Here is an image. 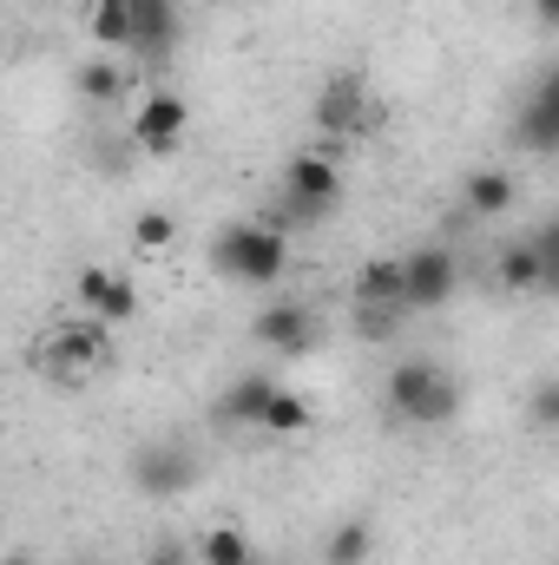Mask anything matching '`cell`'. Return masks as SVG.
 <instances>
[{
    "label": "cell",
    "mask_w": 559,
    "mask_h": 565,
    "mask_svg": "<svg viewBox=\"0 0 559 565\" xmlns=\"http://www.w3.org/2000/svg\"><path fill=\"white\" fill-rule=\"evenodd\" d=\"M211 270L224 282H244V289L277 282L289 270V231L283 224H224L211 244Z\"/></svg>",
    "instance_id": "obj_1"
},
{
    "label": "cell",
    "mask_w": 559,
    "mask_h": 565,
    "mask_svg": "<svg viewBox=\"0 0 559 565\" xmlns=\"http://www.w3.org/2000/svg\"><path fill=\"white\" fill-rule=\"evenodd\" d=\"M389 415L402 427H447L461 415V388L434 355H409L389 369Z\"/></svg>",
    "instance_id": "obj_2"
},
{
    "label": "cell",
    "mask_w": 559,
    "mask_h": 565,
    "mask_svg": "<svg viewBox=\"0 0 559 565\" xmlns=\"http://www.w3.org/2000/svg\"><path fill=\"white\" fill-rule=\"evenodd\" d=\"M336 198H342V164H336L329 151H296V158L283 164V217H289V224L329 217Z\"/></svg>",
    "instance_id": "obj_3"
},
{
    "label": "cell",
    "mask_w": 559,
    "mask_h": 565,
    "mask_svg": "<svg viewBox=\"0 0 559 565\" xmlns=\"http://www.w3.org/2000/svg\"><path fill=\"white\" fill-rule=\"evenodd\" d=\"M198 480H204V454H198L191 440H178V434L145 440L139 454H133V487L151 493V500H178V493H191Z\"/></svg>",
    "instance_id": "obj_4"
},
{
    "label": "cell",
    "mask_w": 559,
    "mask_h": 565,
    "mask_svg": "<svg viewBox=\"0 0 559 565\" xmlns=\"http://www.w3.org/2000/svg\"><path fill=\"white\" fill-rule=\"evenodd\" d=\"M99 362H113V322L80 316V322H60V329H53V342H46V369H53L60 382H80V375L99 369Z\"/></svg>",
    "instance_id": "obj_5"
},
{
    "label": "cell",
    "mask_w": 559,
    "mask_h": 565,
    "mask_svg": "<svg viewBox=\"0 0 559 565\" xmlns=\"http://www.w3.org/2000/svg\"><path fill=\"white\" fill-rule=\"evenodd\" d=\"M369 119H376V99H369V86H362L356 73H336V79L316 93V126H323L329 139H362Z\"/></svg>",
    "instance_id": "obj_6"
},
{
    "label": "cell",
    "mask_w": 559,
    "mask_h": 565,
    "mask_svg": "<svg viewBox=\"0 0 559 565\" xmlns=\"http://www.w3.org/2000/svg\"><path fill=\"white\" fill-rule=\"evenodd\" d=\"M402 264H409V309H441L461 289V264H454L447 244H421Z\"/></svg>",
    "instance_id": "obj_7"
},
{
    "label": "cell",
    "mask_w": 559,
    "mask_h": 565,
    "mask_svg": "<svg viewBox=\"0 0 559 565\" xmlns=\"http://www.w3.org/2000/svg\"><path fill=\"white\" fill-rule=\"evenodd\" d=\"M80 309L99 316V322H113V329H126L139 316V289H133V277H119L106 264H86L80 270Z\"/></svg>",
    "instance_id": "obj_8"
},
{
    "label": "cell",
    "mask_w": 559,
    "mask_h": 565,
    "mask_svg": "<svg viewBox=\"0 0 559 565\" xmlns=\"http://www.w3.org/2000/svg\"><path fill=\"white\" fill-rule=\"evenodd\" d=\"M514 145H527V151H559V60L534 79V93H527V106H520V126H514Z\"/></svg>",
    "instance_id": "obj_9"
},
{
    "label": "cell",
    "mask_w": 559,
    "mask_h": 565,
    "mask_svg": "<svg viewBox=\"0 0 559 565\" xmlns=\"http://www.w3.org/2000/svg\"><path fill=\"white\" fill-rule=\"evenodd\" d=\"M184 126H191V106H184L178 93H151L139 113H133V139H139V151H151V158L178 151Z\"/></svg>",
    "instance_id": "obj_10"
},
{
    "label": "cell",
    "mask_w": 559,
    "mask_h": 565,
    "mask_svg": "<svg viewBox=\"0 0 559 565\" xmlns=\"http://www.w3.org/2000/svg\"><path fill=\"white\" fill-rule=\"evenodd\" d=\"M251 335H257L264 349L296 355V349H309V342H316V316H309V302H264V309H257V322H251Z\"/></svg>",
    "instance_id": "obj_11"
},
{
    "label": "cell",
    "mask_w": 559,
    "mask_h": 565,
    "mask_svg": "<svg viewBox=\"0 0 559 565\" xmlns=\"http://www.w3.org/2000/svg\"><path fill=\"white\" fill-rule=\"evenodd\" d=\"M356 309H409V264L376 257L356 270Z\"/></svg>",
    "instance_id": "obj_12"
},
{
    "label": "cell",
    "mask_w": 559,
    "mask_h": 565,
    "mask_svg": "<svg viewBox=\"0 0 559 565\" xmlns=\"http://www.w3.org/2000/svg\"><path fill=\"white\" fill-rule=\"evenodd\" d=\"M178 46V0H133V53L165 60Z\"/></svg>",
    "instance_id": "obj_13"
},
{
    "label": "cell",
    "mask_w": 559,
    "mask_h": 565,
    "mask_svg": "<svg viewBox=\"0 0 559 565\" xmlns=\"http://www.w3.org/2000/svg\"><path fill=\"white\" fill-rule=\"evenodd\" d=\"M283 382L271 375H238L231 388H224V402H218V415L231 427H264V408H271V395H277Z\"/></svg>",
    "instance_id": "obj_14"
},
{
    "label": "cell",
    "mask_w": 559,
    "mask_h": 565,
    "mask_svg": "<svg viewBox=\"0 0 559 565\" xmlns=\"http://www.w3.org/2000/svg\"><path fill=\"white\" fill-rule=\"evenodd\" d=\"M494 277H500V289H514V296L547 289V257H540V244H534V237L507 244V250H500V264H494Z\"/></svg>",
    "instance_id": "obj_15"
},
{
    "label": "cell",
    "mask_w": 559,
    "mask_h": 565,
    "mask_svg": "<svg viewBox=\"0 0 559 565\" xmlns=\"http://www.w3.org/2000/svg\"><path fill=\"white\" fill-rule=\"evenodd\" d=\"M461 204H467L474 217H507V211H514V178H507V171H474L467 191H461Z\"/></svg>",
    "instance_id": "obj_16"
},
{
    "label": "cell",
    "mask_w": 559,
    "mask_h": 565,
    "mask_svg": "<svg viewBox=\"0 0 559 565\" xmlns=\"http://www.w3.org/2000/svg\"><path fill=\"white\" fill-rule=\"evenodd\" d=\"M369 553H376V526L369 520H342L323 540V565H369Z\"/></svg>",
    "instance_id": "obj_17"
},
{
    "label": "cell",
    "mask_w": 559,
    "mask_h": 565,
    "mask_svg": "<svg viewBox=\"0 0 559 565\" xmlns=\"http://www.w3.org/2000/svg\"><path fill=\"white\" fill-rule=\"evenodd\" d=\"M93 40L106 53H133V0H93Z\"/></svg>",
    "instance_id": "obj_18"
},
{
    "label": "cell",
    "mask_w": 559,
    "mask_h": 565,
    "mask_svg": "<svg viewBox=\"0 0 559 565\" xmlns=\"http://www.w3.org/2000/svg\"><path fill=\"white\" fill-rule=\"evenodd\" d=\"M198 565H257L251 533H244V526H211V533L198 540Z\"/></svg>",
    "instance_id": "obj_19"
},
{
    "label": "cell",
    "mask_w": 559,
    "mask_h": 565,
    "mask_svg": "<svg viewBox=\"0 0 559 565\" xmlns=\"http://www.w3.org/2000/svg\"><path fill=\"white\" fill-rule=\"evenodd\" d=\"M309 422H316V415H309L289 388H277V395H271V408H264V427H257V434H277V440H289V434H303Z\"/></svg>",
    "instance_id": "obj_20"
},
{
    "label": "cell",
    "mask_w": 559,
    "mask_h": 565,
    "mask_svg": "<svg viewBox=\"0 0 559 565\" xmlns=\"http://www.w3.org/2000/svg\"><path fill=\"white\" fill-rule=\"evenodd\" d=\"M527 422L540 427V434H559V375L527 388Z\"/></svg>",
    "instance_id": "obj_21"
},
{
    "label": "cell",
    "mask_w": 559,
    "mask_h": 565,
    "mask_svg": "<svg viewBox=\"0 0 559 565\" xmlns=\"http://www.w3.org/2000/svg\"><path fill=\"white\" fill-rule=\"evenodd\" d=\"M171 237H178V224H171L165 211H139V224H133V244H139L145 257H151V250H171Z\"/></svg>",
    "instance_id": "obj_22"
},
{
    "label": "cell",
    "mask_w": 559,
    "mask_h": 565,
    "mask_svg": "<svg viewBox=\"0 0 559 565\" xmlns=\"http://www.w3.org/2000/svg\"><path fill=\"white\" fill-rule=\"evenodd\" d=\"M80 93L86 99H119V73L106 60H93V66H80Z\"/></svg>",
    "instance_id": "obj_23"
},
{
    "label": "cell",
    "mask_w": 559,
    "mask_h": 565,
    "mask_svg": "<svg viewBox=\"0 0 559 565\" xmlns=\"http://www.w3.org/2000/svg\"><path fill=\"white\" fill-rule=\"evenodd\" d=\"M409 309H356V329L369 335V342H389L395 335V322H402Z\"/></svg>",
    "instance_id": "obj_24"
},
{
    "label": "cell",
    "mask_w": 559,
    "mask_h": 565,
    "mask_svg": "<svg viewBox=\"0 0 559 565\" xmlns=\"http://www.w3.org/2000/svg\"><path fill=\"white\" fill-rule=\"evenodd\" d=\"M534 244H540V257H547V296H559V217H547V224L534 231Z\"/></svg>",
    "instance_id": "obj_25"
},
{
    "label": "cell",
    "mask_w": 559,
    "mask_h": 565,
    "mask_svg": "<svg viewBox=\"0 0 559 565\" xmlns=\"http://www.w3.org/2000/svg\"><path fill=\"white\" fill-rule=\"evenodd\" d=\"M198 559V553H178V546H158V553H151V565H191Z\"/></svg>",
    "instance_id": "obj_26"
},
{
    "label": "cell",
    "mask_w": 559,
    "mask_h": 565,
    "mask_svg": "<svg viewBox=\"0 0 559 565\" xmlns=\"http://www.w3.org/2000/svg\"><path fill=\"white\" fill-rule=\"evenodd\" d=\"M534 20L540 26H559V0H534Z\"/></svg>",
    "instance_id": "obj_27"
},
{
    "label": "cell",
    "mask_w": 559,
    "mask_h": 565,
    "mask_svg": "<svg viewBox=\"0 0 559 565\" xmlns=\"http://www.w3.org/2000/svg\"><path fill=\"white\" fill-rule=\"evenodd\" d=\"M7 565H33V559H27V553H13V559H7Z\"/></svg>",
    "instance_id": "obj_28"
},
{
    "label": "cell",
    "mask_w": 559,
    "mask_h": 565,
    "mask_svg": "<svg viewBox=\"0 0 559 565\" xmlns=\"http://www.w3.org/2000/svg\"><path fill=\"white\" fill-rule=\"evenodd\" d=\"M73 565H99V559H73Z\"/></svg>",
    "instance_id": "obj_29"
}]
</instances>
